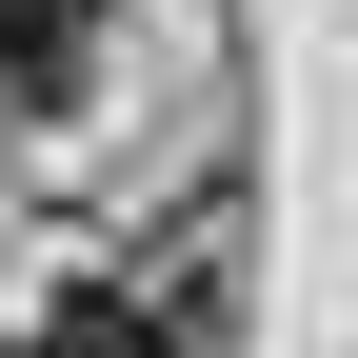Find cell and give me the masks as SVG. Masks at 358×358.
<instances>
[{
	"label": "cell",
	"instance_id": "cell-1",
	"mask_svg": "<svg viewBox=\"0 0 358 358\" xmlns=\"http://www.w3.org/2000/svg\"><path fill=\"white\" fill-rule=\"evenodd\" d=\"M0 80L20 100H80L100 80V0H0Z\"/></svg>",
	"mask_w": 358,
	"mask_h": 358
},
{
	"label": "cell",
	"instance_id": "cell-2",
	"mask_svg": "<svg viewBox=\"0 0 358 358\" xmlns=\"http://www.w3.org/2000/svg\"><path fill=\"white\" fill-rule=\"evenodd\" d=\"M20 358H179V338H159V319H120V299H60Z\"/></svg>",
	"mask_w": 358,
	"mask_h": 358
}]
</instances>
